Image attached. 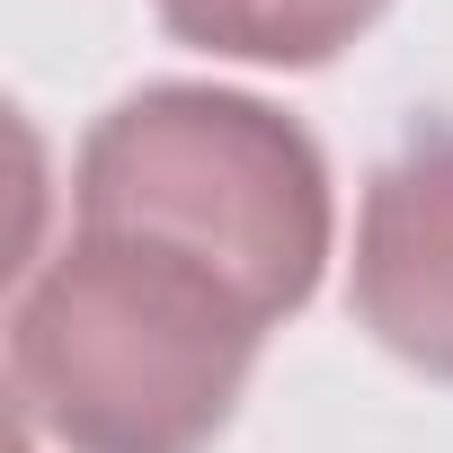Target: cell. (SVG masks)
<instances>
[{
    "instance_id": "obj_1",
    "label": "cell",
    "mask_w": 453,
    "mask_h": 453,
    "mask_svg": "<svg viewBox=\"0 0 453 453\" xmlns=\"http://www.w3.org/2000/svg\"><path fill=\"white\" fill-rule=\"evenodd\" d=\"M267 320L204 267L72 232L10 303V391L63 453H204L232 426Z\"/></svg>"
},
{
    "instance_id": "obj_2",
    "label": "cell",
    "mask_w": 453,
    "mask_h": 453,
    "mask_svg": "<svg viewBox=\"0 0 453 453\" xmlns=\"http://www.w3.org/2000/svg\"><path fill=\"white\" fill-rule=\"evenodd\" d=\"M72 232L169 250L276 329L329 267L338 196L320 142L285 107L213 81H151L89 125L72 160Z\"/></svg>"
},
{
    "instance_id": "obj_3",
    "label": "cell",
    "mask_w": 453,
    "mask_h": 453,
    "mask_svg": "<svg viewBox=\"0 0 453 453\" xmlns=\"http://www.w3.org/2000/svg\"><path fill=\"white\" fill-rule=\"evenodd\" d=\"M347 311L373 347H391L426 382H453V125L418 134L365 178Z\"/></svg>"
},
{
    "instance_id": "obj_4",
    "label": "cell",
    "mask_w": 453,
    "mask_h": 453,
    "mask_svg": "<svg viewBox=\"0 0 453 453\" xmlns=\"http://www.w3.org/2000/svg\"><path fill=\"white\" fill-rule=\"evenodd\" d=\"M151 10L196 54L267 63V72H311V63L347 54L391 0H151Z\"/></svg>"
}]
</instances>
